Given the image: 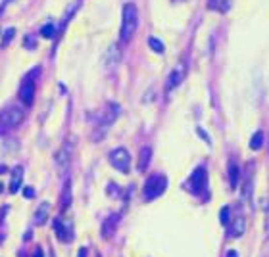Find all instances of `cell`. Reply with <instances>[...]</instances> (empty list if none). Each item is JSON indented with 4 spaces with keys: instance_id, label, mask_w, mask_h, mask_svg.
Segmentation results:
<instances>
[{
    "instance_id": "cell-1",
    "label": "cell",
    "mask_w": 269,
    "mask_h": 257,
    "mask_svg": "<svg viewBox=\"0 0 269 257\" xmlns=\"http://www.w3.org/2000/svg\"><path fill=\"white\" fill-rule=\"evenodd\" d=\"M139 29V10L133 2H127L121 8V29H119V43L129 44Z\"/></svg>"
},
{
    "instance_id": "cell-2",
    "label": "cell",
    "mask_w": 269,
    "mask_h": 257,
    "mask_svg": "<svg viewBox=\"0 0 269 257\" xmlns=\"http://www.w3.org/2000/svg\"><path fill=\"white\" fill-rule=\"evenodd\" d=\"M118 115H119V106L114 104V102L106 104V106L98 111L97 121H95V131H93V140H95V142L104 139L106 131L114 125V121L118 119Z\"/></svg>"
},
{
    "instance_id": "cell-3",
    "label": "cell",
    "mask_w": 269,
    "mask_h": 257,
    "mask_svg": "<svg viewBox=\"0 0 269 257\" xmlns=\"http://www.w3.org/2000/svg\"><path fill=\"white\" fill-rule=\"evenodd\" d=\"M23 109L18 106H6L0 111V135H8L18 128L23 121Z\"/></svg>"
},
{
    "instance_id": "cell-4",
    "label": "cell",
    "mask_w": 269,
    "mask_h": 257,
    "mask_svg": "<svg viewBox=\"0 0 269 257\" xmlns=\"http://www.w3.org/2000/svg\"><path fill=\"white\" fill-rule=\"evenodd\" d=\"M165 188H167V179H165V175H152L148 177V181L144 182V198L146 200H154V198H160L161 194L165 192Z\"/></svg>"
},
{
    "instance_id": "cell-5",
    "label": "cell",
    "mask_w": 269,
    "mask_h": 257,
    "mask_svg": "<svg viewBox=\"0 0 269 257\" xmlns=\"http://www.w3.org/2000/svg\"><path fill=\"white\" fill-rule=\"evenodd\" d=\"M187 190L189 192L196 194V196H200V194L206 190V186H208V173H206L204 167H198V169H194V173L189 177V181H187Z\"/></svg>"
},
{
    "instance_id": "cell-6",
    "label": "cell",
    "mask_w": 269,
    "mask_h": 257,
    "mask_svg": "<svg viewBox=\"0 0 269 257\" xmlns=\"http://www.w3.org/2000/svg\"><path fill=\"white\" fill-rule=\"evenodd\" d=\"M110 163L121 173H127L129 171V165H131V156L129 152L125 148H116V150L110 152Z\"/></svg>"
},
{
    "instance_id": "cell-7",
    "label": "cell",
    "mask_w": 269,
    "mask_h": 257,
    "mask_svg": "<svg viewBox=\"0 0 269 257\" xmlns=\"http://www.w3.org/2000/svg\"><path fill=\"white\" fill-rule=\"evenodd\" d=\"M54 228H56V236H58V240L60 242H64V244H69L71 240H73V223L71 221H56L54 223Z\"/></svg>"
},
{
    "instance_id": "cell-8",
    "label": "cell",
    "mask_w": 269,
    "mask_h": 257,
    "mask_svg": "<svg viewBox=\"0 0 269 257\" xmlns=\"http://www.w3.org/2000/svg\"><path fill=\"white\" fill-rule=\"evenodd\" d=\"M185 75H187V65L181 62V64H177L173 67V71L169 73V77H167V81H165V90L171 92L175 86L181 85V81L185 79Z\"/></svg>"
},
{
    "instance_id": "cell-9",
    "label": "cell",
    "mask_w": 269,
    "mask_h": 257,
    "mask_svg": "<svg viewBox=\"0 0 269 257\" xmlns=\"http://www.w3.org/2000/svg\"><path fill=\"white\" fill-rule=\"evenodd\" d=\"M33 98H35V81L31 77H25L22 81V86H20V100L25 106H31Z\"/></svg>"
},
{
    "instance_id": "cell-10",
    "label": "cell",
    "mask_w": 269,
    "mask_h": 257,
    "mask_svg": "<svg viewBox=\"0 0 269 257\" xmlns=\"http://www.w3.org/2000/svg\"><path fill=\"white\" fill-rule=\"evenodd\" d=\"M246 230V217L237 211V213L233 215V219H231V223H229V234L231 236H240L242 232Z\"/></svg>"
},
{
    "instance_id": "cell-11",
    "label": "cell",
    "mask_w": 269,
    "mask_h": 257,
    "mask_svg": "<svg viewBox=\"0 0 269 257\" xmlns=\"http://www.w3.org/2000/svg\"><path fill=\"white\" fill-rule=\"evenodd\" d=\"M69 161H71V144H64L58 150V154H56V167L60 171H65L67 165H69Z\"/></svg>"
},
{
    "instance_id": "cell-12",
    "label": "cell",
    "mask_w": 269,
    "mask_h": 257,
    "mask_svg": "<svg viewBox=\"0 0 269 257\" xmlns=\"http://www.w3.org/2000/svg\"><path fill=\"white\" fill-rule=\"evenodd\" d=\"M48 211H50V204L48 202H43V204L37 207V211L33 215V225L41 226L46 223V217H48Z\"/></svg>"
},
{
    "instance_id": "cell-13",
    "label": "cell",
    "mask_w": 269,
    "mask_h": 257,
    "mask_svg": "<svg viewBox=\"0 0 269 257\" xmlns=\"http://www.w3.org/2000/svg\"><path fill=\"white\" fill-rule=\"evenodd\" d=\"M118 223H119V213L110 215V217L106 219V223H104V226H102V236H104V238H112L114 232H116Z\"/></svg>"
},
{
    "instance_id": "cell-14",
    "label": "cell",
    "mask_w": 269,
    "mask_h": 257,
    "mask_svg": "<svg viewBox=\"0 0 269 257\" xmlns=\"http://www.w3.org/2000/svg\"><path fill=\"white\" fill-rule=\"evenodd\" d=\"M22 181H23V167L22 165H18L14 173H12V182H10V192L16 194L20 192V188H22Z\"/></svg>"
},
{
    "instance_id": "cell-15",
    "label": "cell",
    "mask_w": 269,
    "mask_h": 257,
    "mask_svg": "<svg viewBox=\"0 0 269 257\" xmlns=\"http://www.w3.org/2000/svg\"><path fill=\"white\" fill-rule=\"evenodd\" d=\"M233 6V0H208V8L219 14H227Z\"/></svg>"
},
{
    "instance_id": "cell-16",
    "label": "cell",
    "mask_w": 269,
    "mask_h": 257,
    "mask_svg": "<svg viewBox=\"0 0 269 257\" xmlns=\"http://www.w3.org/2000/svg\"><path fill=\"white\" fill-rule=\"evenodd\" d=\"M71 204V181L69 179H65L64 182V192H62V198H60V209L65 211L67 207Z\"/></svg>"
},
{
    "instance_id": "cell-17",
    "label": "cell",
    "mask_w": 269,
    "mask_h": 257,
    "mask_svg": "<svg viewBox=\"0 0 269 257\" xmlns=\"http://www.w3.org/2000/svg\"><path fill=\"white\" fill-rule=\"evenodd\" d=\"M150 158H152V150L146 146V148H142L139 152V163H137V169L139 171H146V167H148V163H150Z\"/></svg>"
},
{
    "instance_id": "cell-18",
    "label": "cell",
    "mask_w": 269,
    "mask_h": 257,
    "mask_svg": "<svg viewBox=\"0 0 269 257\" xmlns=\"http://www.w3.org/2000/svg\"><path fill=\"white\" fill-rule=\"evenodd\" d=\"M119 58H121V54H119V48L118 46H110L108 48V54H106V65L112 69V67H116L119 64Z\"/></svg>"
},
{
    "instance_id": "cell-19",
    "label": "cell",
    "mask_w": 269,
    "mask_h": 257,
    "mask_svg": "<svg viewBox=\"0 0 269 257\" xmlns=\"http://www.w3.org/2000/svg\"><path fill=\"white\" fill-rule=\"evenodd\" d=\"M238 182V167L237 163H231L229 165V184H231V188H235Z\"/></svg>"
},
{
    "instance_id": "cell-20",
    "label": "cell",
    "mask_w": 269,
    "mask_h": 257,
    "mask_svg": "<svg viewBox=\"0 0 269 257\" xmlns=\"http://www.w3.org/2000/svg\"><path fill=\"white\" fill-rule=\"evenodd\" d=\"M261 144H263V133L258 131V133H254V137L250 140V148L252 150H258V148H261Z\"/></svg>"
},
{
    "instance_id": "cell-21",
    "label": "cell",
    "mask_w": 269,
    "mask_h": 257,
    "mask_svg": "<svg viewBox=\"0 0 269 257\" xmlns=\"http://www.w3.org/2000/svg\"><path fill=\"white\" fill-rule=\"evenodd\" d=\"M41 35H43L44 39H52L54 35H56V29H54L52 23H44L43 27H41Z\"/></svg>"
},
{
    "instance_id": "cell-22",
    "label": "cell",
    "mask_w": 269,
    "mask_h": 257,
    "mask_svg": "<svg viewBox=\"0 0 269 257\" xmlns=\"http://www.w3.org/2000/svg\"><path fill=\"white\" fill-rule=\"evenodd\" d=\"M14 35H16V29H14V27H8V29L4 31V37H2V46H8L10 41L14 39Z\"/></svg>"
},
{
    "instance_id": "cell-23",
    "label": "cell",
    "mask_w": 269,
    "mask_h": 257,
    "mask_svg": "<svg viewBox=\"0 0 269 257\" xmlns=\"http://www.w3.org/2000/svg\"><path fill=\"white\" fill-rule=\"evenodd\" d=\"M148 44H150L152 50H156L158 54L163 52V44H161L160 39H154V37H150V39H148Z\"/></svg>"
},
{
    "instance_id": "cell-24",
    "label": "cell",
    "mask_w": 269,
    "mask_h": 257,
    "mask_svg": "<svg viewBox=\"0 0 269 257\" xmlns=\"http://www.w3.org/2000/svg\"><path fill=\"white\" fill-rule=\"evenodd\" d=\"M23 196H25V198H27V200H31L33 196H35V190H33V188H29V186H27V188H25V190H23Z\"/></svg>"
},
{
    "instance_id": "cell-25",
    "label": "cell",
    "mask_w": 269,
    "mask_h": 257,
    "mask_svg": "<svg viewBox=\"0 0 269 257\" xmlns=\"http://www.w3.org/2000/svg\"><path fill=\"white\" fill-rule=\"evenodd\" d=\"M196 133H198V135H200V137H202V139H204L206 142H208V144H210V139H208V137H206V133H204V131H202V128L198 127V128H196Z\"/></svg>"
},
{
    "instance_id": "cell-26",
    "label": "cell",
    "mask_w": 269,
    "mask_h": 257,
    "mask_svg": "<svg viewBox=\"0 0 269 257\" xmlns=\"http://www.w3.org/2000/svg\"><path fill=\"white\" fill-rule=\"evenodd\" d=\"M33 257H43V249H41V247H37V249H35V255Z\"/></svg>"
},
{
    "instance_id": "cell-27",
    "label": "cell",
    "mask_w": 269,
    "mask_h": 257,
    "mask_svg": "<svg viewBox=\"0 0 269 257\" xmlns=\"http://www.w3.org/2000/svg\"><path fill=\"white\" fill-rule=\"evenodd\" d=\"M79 257H86V249H85V247H81V249H79Z\"/></svg>"
},
{
    "instance_id": "cell-28",
    "label": "cell",
    "mask_w": 269,
    "mask_h": 257,
    "mask_svg": "<svg viewBox=\"0 0 269 257\" xmlns=\"http://www.w3.org/2000/svg\"><path fill=\"white\" fill-rule=\"evenodd\" d=\"M227 257H237V251H229V253H227Z\"/></svg>"
},
{
    "instance_id": "cell-29",
    "label": "cell",
    "mask_w": 269,
    "mask_h": 257,
    "mask_svg": "<svg viewBox=\"0 0 269 257\" xmlns=\"http://www.w3.org/2000/svg\"><path fill=\"white\" fill-rule=\"evenodd\" d=\"M52 257H54V253H52Z\"/></svg>"
}]
</instances>
